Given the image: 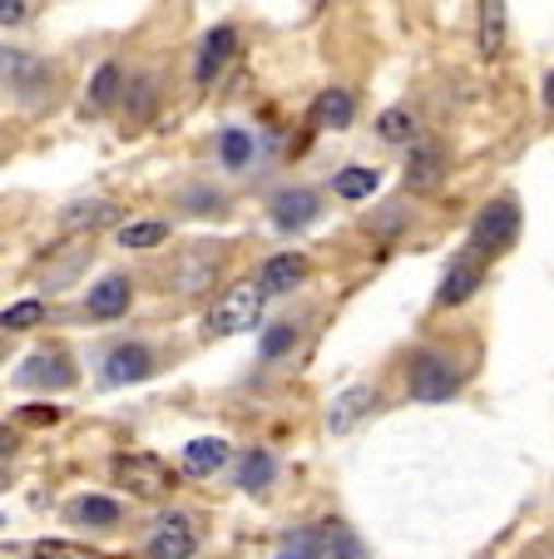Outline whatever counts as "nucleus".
I'll use <instances>...</instances> for the list:
<instances>
[{"mask_svg": "<svg viewBox=\"0 0 554 559\" xmlns=\"http://www.w3.org/2000/svg\"><path fill=\"white\" fill-rule=\"evenodd\" d=\"M322 539H327V559H366L362 539L342 525V520H327L322 525Z\"/></svg>", "mask_w": 554, "mask_h": 559, "instance_id": "473e14b6", "label": "nucleus"}, {"mask_svg": "<svg viewBox=\"0 0 554 559\" xmlns=\"http://www.w3.org/2000/svg\"><path fill=\"white\" fill-rule=\"evenodd\" d=\"M64 520L80 530H109L125 520V506H119L115 496H74L70 506H64Z\"/></svg>", "mask_w": 554, "mask_h": 559, "instance_id": "412c9836", "label": "nucleus"}, {"mask_svg": "<svg viewBox=\"0 0 554 559\" xmlns=\"http://www.w3.org/2000/svg\"><path fill=\"white\" fill-rule=\"evenodd\" d=\"M168 238H174V223L168 218H125L115 228V243L125 248V253H154Z\"/></svg>", "mask_w": 554, "mask_h": 559, "instance_id": "aec40b11", "label": "nucleus"}, {"mask_svg": "<svg viewBox=\"0 0 554 559\" xmlns=\"http://www.w3.org/2000/svg\"><path fill=\"white\" fill-rule=\"evenodd\" d=\"M0 486H5V475H0Z\"/></svg>", "mask_w": 554, "mask_h": 559, "instance_id": "ea45409f", "label": "nucleus"}, {"mask_svg": "<svg viewBox=\"0 0 554 559\" xmlns=\"http://www.w3.org/2000/svg\"><path fill=\"white\" fill-rule=\"evenodd\" d=\"M15 421H31V426H55L60 421V406H21V416H15Z\"/></svg>", "mask_w": 554, "mask_h": 559, "instance_id": "f704fd0d", "label": "nucleus"}, {"mask_svg": "<svg viewBox=\"0 0 554 559\" xmlns=\"http://www.w3.org/2000/svg\"><path fill=\"white\" fill-rule=\"evenodd\" d=\"M40 322H50V302L45 297H21V302H11L0 312V332H31Z\"/></svg>", "mask_w": 554, "mask_h": 559, "instance_id": "c85d7f7f", "label": "nucleus"}, {"mask_svg": "<svg viewBox=\"0 0 554 559\" xmlns=\"http://www.w3.org/2000/svg\"><path fill=\"white\" fill-rule=\"evenodd\" d=\"M125 80H129V64L125 60H99L95 70H90V85H84V115L99 119L109 115V109H119V95H125Z\"/></svg>", "mask_w": 554, "mask_h": 559, "instance_id": "2eb2a0df", "label": "nucleus"}, {"mask_svg": "<svg viewBox=\"0 0 554 559\" xmlns=\"http://www.w3.org/2000/svg\"><path fill=\"white\" fill-rule=\"evenodd\" d=\"M520 199L515 193H495L491 203H481L471 218V253L475 258H500L520 243Z\"/></svg>", "mask_w": 554, "mask_h": 559, "instance_id": "f03ea898", "label": "nucleus"}, {"mask_svg": "<svg viewBox=\"0 0 554 559\" xmlns=\"http://www.w3.org/2000/svg\"><path fill=\"white\" fill-rule=\"evenodd\" d=\"M446 164H450L446 144H440V139L416 134L406 144V169H401V183H406V193H416V199H431V193L446 183Z\"/></svg>", "mask_w": 554, "mask_h": 559, "instance_id": "6e6552de", "label": "nucleus"}, {"mask_svg": "<svg viewBox=\"0 0 554 559\" xmlns=\"http://www.w3.org/2000/svg\"><path fill=\"white\" fill-rule=\"evenodd\" d=\"M272 480H278V455H272V451L252 445V451L238 455V490H248V496H262Z\"/></svg>", "mask_w": 554, "mask_h": 559, "instance_id": "393cba45", "label": "nucleus"}, {"mask_svg": "<svg viewBox=\"0 0 554 559\" xmlns=\"http://www.w3.org/2000/svg\"><path fill=\"white\" fill-rule=\"evenodd\" d=\"M485 283V258L475 253H460L446 263V277L436 283V312H456V307H465L475 293H481Z\"/></svg>", "mask_w": 554, "mask_h": 559, "instance_id": "ddd939ff", "label": "nucleus"}, {"mask_svg": "<svg viewBox=\"0 0 554 559\" xmlns=\"http://www.w3.org/2000/svg\"><path fill=\"white\" fill-rule=\"evenodd\" d=\"M228 461H233V445H228V441H219V436H199V441L184 445V471L199 475V480L219 475Z\"/></svg>", "mask_w": 554, "mask_h": 559, "instance_id": "5701e85b", "label": "nucleus"}, {"mask_svg": "<svg viewBox=\"0 0 554 559\" xmlns=\"http://www.w3.org/2000/svg\"><path fill=\"white\" fill-rule=\"evenodd\" d=\"M213 154H219V164L228 174H248L252 164H258V134L228 124V129H219V139H213Z\"/></svg>", "mask_w": 554, "mask_h": 559, "instance_id": "6ab92c4d", "label": "nucleus"}, {"mask_svg": "<svg viewBox=\"0 0 554 559\" xmlns=\"http://www.w3.org/2000/svg\"><path fill=\"white\" fill-rule=\"evenodd\" d=\"M313 124L317 129H352L356 124V95L342 85H327L313 99Z\"/></svg>", "mask_w": 554, "mask_h": 559, "instance_id": "4be33fe9", "label": "nucleus"}, {"mask_svg": "<svg viewBox=\"0 0 554 559\" xmlns=\"http://www.w3.org/2000/svg\"><path fill=\"white\" fill-rule=\"evenodd\" d=\"M366 406H372V386H352V391H342L332 402V412H327V426H332L337 436H346L356 421L366 416Z\"/></svg>", "mask_w": 554, "mask_h": 559, "instance_id": "cd10ccee", "label": "nucleus"}, {"mask_svg": "<svg viewBox=\"0 0 554 559\" xmlns=\"http://www.w3.org/2000/svg\"><path fill=\"white\" fill-rule=\"evenodd\" d=\"M174 203L184 218H223L228 213V193L213 183H184V189H174Z\"/></svg>", "mask_w": 554, "mask_h": 559, "instance_id": "b1692460", "label": "nucleus"}, {"mask_svg": "<svg viewBox=\"0 0 554 559\" xmlns=\"http://www.w3.org/2000/svg\"><path fill=\"white\" fill-rule=\"evenodd\" d=\"M154 371H158L154 347L139 337L115 342V347H105V357H99V381H105V386H139V381H149Z\"/></svg>", "mask_w": 554, "mask_h": 559, "instance_id": "1a4fd4ad", "label": "nucleus"}, {"mask_svg": "<svg viewBox=\"0 0 554 559\" xmlns=\"http://www.w3.org/2000/svg\"><path fill=\"white\" fill-rule=\"evenodd\" d=\"M84 317L90 322H119V317L134 307V277L129 273H105L90 293H84Z\"/></svg>", "mask_w": 554, "mask_h": 559, "instance_id": "4468645a", "label": "nucleus"}, {"mask_svg": "<svg viewBox=\"0 0 554 559\" xmlns=\"http://www.w3.org/2000/svg\"><path fill=\"white\" fill-rule=\"evenodd\" d=\"M377 139H381V144H397V148H406L411 139H416V115H411L406 105H391V109H381V119H377Z\"/></svg>", "mask_w": 554, "mask_h": 559, "instance_id": "c756f323", "label": "nucleus"}, {"mask_svg": "<svg viewBox=\"0 0 554 559\" xmlns=\"http://www.w3.org/2000/svg\"><path fill=\"white\" fill-rule=\"evenodd\" d=\"M15 451H21V436H15L11 426H0V465H11Z\"/></svg>", "mask_w": 554, "mask_h": 559, "instance_id": "c9c22d12", "label": "nucleus"}, {"mask_svg": "<svg viewBox=\"0 0 554 559\" xmlns=\"http://www.w3.org/2000/svg\"><path fill=\"white\" fill-rule=\"evenodd\" d=\"M25 15H31V0H0V31L25 25Z\"/></svg>", "mask_w": 554, "mask_h": 559, "instance_id": "72a5a7b5", "label": "nucleus"}, {"mask_svg": "<svg viewBox=\"0 0 554 559\" xmlns=\"http://www.w3.org/2000/svg\"><path fill=\"white\" fill-rule=\"evenodd\" d=\"M406 391H411V402H450V396L460 391V367L446 357V352H436V347L411 352Z\"/></svg>", "mask_w": 554, "mask_h": 559, "instance_id": "7ed1b4c3", "label": "nucleus"}, {"mask_svg": "<svg viewBox=\"0 0 554 559\" xmlns=\"http://www.w3.org/2000/svg\"><path fill=\"white\" fill-rule=\"evenodd\" d=\"M144 555L149 559H193L199 555V525H193L189 515L168 510V515H158L154 525H149Z\"/></svg>", "mask_w": 554, "mask_h": 559, "instance_id": "f8f14e48", "label": "nucleus"}, {"mask_svg": "<svg viewBox=\"0 0 554 559\" xmlns=\"http://www.w3.org/2000/svg\"><path fill=\"white\" fill-rule=\"evenodd\" d=\"M505 40H510V11H505V0H481V5H475V50H481V60H500Z\"/></svg>", "mask_w": 554, "mask_h": 559, "instance_id": "f3484780", "label": "nucleus"}, {"mask_svg": "<svg viewBox=\"0 0 554 559\" xmlns=\"http://www.w3.org/2000/svg\"><path fill=\"white\" fill-rule=\"evenodd\" d=\"M272 559H327V539H322V525H297L278 539Z\"/></svg>", "mask_w": 554, "mask_h": 559, "instance_id": "bb28decb", "label": "nucleus"}, {"mask_svg": "<svg viewBox=\"0 0 554 559\" xmlns=\"http://www.w3.org/2000/svg\"><path fill=\"white\" fill-rule=\"evenodd\" d=\"M544 115H550V119H554V70H550V74H544Z\"/></svg>", "mask_w": 554, "mask_h": 559, "instance_id": "4c0bfd02", "label": "nucleus"}, {"mask_svg": "<svg viewBox=\"0 0 554 559\" xmlns=\"http://www.w3.org/2000/svg\"><path fill=\"white\" fill-rule=\"evenodd\" d=\"M307 277H313L307 253H272V258H262V263H258L262 297H283V293H293V287H303Z\"/></svg>", "mask_w": 554, "mask_h": 559, "instance_id": "dca6fc26", "label": "nucleus"}, {"mask_svg": "<svg viewBox=\"0 0 554 559\" xmlns=\"http://www.w3.org/2000/svg\"><path fill=\"white\" fill-rule=\"evenodd\" d=\"M317 218H322V193L313 183H287L268 199V223L278 233H307Z\"/></svg>", "mask_w": 554, "mask_h": 559, "instance_id": "9d476101", "label": "nucleus"}, {"mask_svg": "<svg viewBox=\"0 0 554 559\" xmlns=\"http://www.w3.org/2000/svg\"><path fill=\"white\" fill-rule=\"evenodd\" d=\"M238 45H243V35H238V25H228V21L213 25V31H203L199 50H193V64H189V80H193V85H199V90L219 85L223 70L238 60Z\"/></svg>", "mask_w": 554, "mask_h": 559, "instance_id": "0eeeda50", "label": "nucleus"}, {"mask_svg": "<svg viewBox=\"0 0 554 559\" xmlns=\"http://www.w3.org/2000/svg\"><path fill=\"white\" fill-rule=\"evenodd\" d=\"M0 70H5V45H0Z\"/></svg>", "mask_w": 554, "mask_h": 559, "instance_id": "58836bf2", "label": "nucleus"}, {"mask_svg": "<svg viewBox=\"0 0 554 559\" xmlns=\"http://www.w3.org/2000/svg\"><path fill=\"white\" fill-rule=\"evenodd\" d=\"M125 223V203L105 199V193H84V199L64 203L60 209V233L64 238H80V233H115Z\"/></svg>", "mask_w": 554, "mask_h": 559, "instance_id": "9b49d317", "label": "nucleus"}, {"mask_svg": "<svg viewBox=\"0 0 554 559\" xmlns=\"http://www.w3.org/2000/svg\"><path fill=\"white\" fill-rule=\"evenodd\" d=\"M293 347H297V322H272L258 342V357L262 361H283Z\"/></svg>", "mask_w": 554, "mask_h": 559, "instance_id": "2f4dec72", "label": "nucleus"}, {"mask_svg": "<svg viewBox=\"0 0 554 559\" xmlns=\"http://www.w3.org/2000/svg\"><path fill=\"white\" fill-rule=\"evenodd\" d=\"M109 475H115V486L129 490L134 500H164L174 490V471H168L158 455L149 451H125L109 461Z\"/></svg>", "mask_w": 554, "mask_h": 559, "instance_id": "20e7f679", "label": "nucleus"}, {"mask_svg": "<svg viewBox=\"0 0 554 559\" xmlns=\"http://www.w3.org/2000/svg\"><path fill=\"white\" fill-rule=\"evenodd\" d=\"M74 381H80V367H74V357L60 342L35 347L31 357L15 367V386H25V391H70Z\"/></svg>", "mask_w": 554, "mask_h": 559, "instance_id": "39448f33", "label": "nucleus"}, {"mask_svg": "<svg viewBox=\"0 0 554 559\" xmlns=\"http://www.w3.org/2000/svg\"><path fill=\"white\" fill-rule=\"evenodd\" d=\"M31 559H109V555L95 545H74V539H35Z\"/></svg>", "mask_w": 554, "mask_h": 559, "instance_id": "7c9ffc66", "label": "nucleus"}, {"mask_svg": "<svg viewBox=\"0 0 554 559\" xmlns=\"http://www.w3.org/2000/svg\"><path fill=\"white\" fill-rule=\"evenodd\" d=\"M158 99H164V85H158V74H154V70H129L125 95H119V109H125L134 124H144V119L158 115Z\"/></svg>", "mask_w": 554, "mask_h": 559, "instance_id": "a211bd4d", "label": "nucleus"}, {"mask_svg": "<svg viewBox=\"0 0 554 559\" xmlns=\"http://www.w3.org/2000/svg\"><path fill=\"white\" fill-rule=\"evenodd\" d=\"M327 189H332L337 199H346V203H362V199H372V193L381 189V169H366V164H346V169L332 174V183H327Z\"/></svg>", "mask_w": 554, "mask_h": 559, "instance_id": "a878e982", "label": "nucleus"}, {"mask_svg": "<svg viewBox=\"0 0 554 559\" xmlns=\"http://www.w3.org/2000/svg\"><path fill=\"white\" fill-rule=\"evenodd\" d=\"M5 85L15 90V99L21 105H31V109H40V105H50L55 99V64L50 60H40V55H31V50H5Z\"/></svg>", "mask_w": 554, "mask_h": 559, "instance_id": "423d86ee", "label": "nucleus"}, {"mask_svg": "<svg viewBox=\"0 0 554 559\" xmlns=\"http://www.w3.org/2000/svg\"><path fill=\"white\" fill-rule=\"evenodd\" d=\"M520 559H554V539H534V545L524 549Z\"/></svg>", "mask_w": 554, "mask_h": 559, "instance_id": "e433bc0d", "label": "nucleus"}, {"mask_svg": "<svg viewBox=\"0 0 554 559\" xmlns=\"http://www.w3.org/2000/svg\"><path fill=\"white\" fill-rule=\"evenodd\" d=\"M262 307H268V297H262L258 277L228 283L219 297H213L209 312H203V332H209V337H238V332H252L262 322Z\"/></svg>", "mask_w": 554, "mask_h": 559, "instance_id": "f257e3e1", "label": "nucleus"}]
</instances>
